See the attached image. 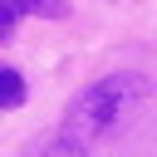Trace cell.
Returning a JSON list of instances; mask_svg holds the SVG:
<instances>
[{"instance_id": "6da1fadb", "label": "cell", "mask_w": 157, "mask_h": 157, "mask_svg": "<svg viewBox=\"0 0 157 157\" xmlns=\"http://www.w3.org/2000/svg\"><path fill=\"white\" fill-rule=\"evenodd\" d=\"M137 93V83H132V74H108V78H98V83H88L74 103H69V113H64V142H93V137H103L118 118H123V108H128V98Z\"/></svg>"}, {"instance_id": "7a4b0ae2", "label": "cell", "mask_w": 157, "mask_h": 157, "mask_svg": "<svg viewBox=\"0 0 157 157\" xmlns=\"http://www.w3.org/2000/svg\"><path fill=\"white\" fill-rule=\"evenodd\" d=\"M0 103H5V108H20V103H25V83H20L15 69H0Z\"/></svg>"}, {"instance_id": "3957f363", "label": "cell", "mask_w": 157, "mask_h": 157, "mask_svg": "<svg viewBox=\"0 0 157 157\" xmlns=\"http://www.w3.org/2000/svg\"><path fill=\"white\" fill-rule=\"evenodd\" d=\"M15 10H20V15H49V20H64V15H69L64 0H15Z\"/></svg>"}, {"instance_id": "277c9868", "label": "cell", "mask_w": 157, "mask_h": 157, "mask_svg": "<svg viewBox=\"0 0 157 157\" xmlns=\"http://www.w3.org/2000/svg\"><path fill=\"white\" fill-rule=\"evenodd\" d=\"M15 25H20L15 0H0V39H10V34H15Z\"/></svg>"}, {"instance_id": "5b68a950", "label": "cell", "mask_w": 157, "mask_h": 157, "mask_svg": "<svg viewBox=\"0 0 157 157\" xmlns=\"http://www.w3.org/2000/svg\"><path fill=\"white\" fill-rule=\"evenodd\" d=\"M44 157H83V147H78V142H59V147H49Z\"/></svg>"}]
</instances>
